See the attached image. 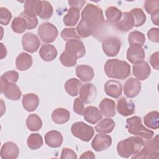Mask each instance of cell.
Returning <instances> with one entry per match:
<instances>
[{
    "instance_id": "cell-19",
    "label": "cell",
    "mask_w": 159,
    "mask_h": 159,
    "mask_svg": "<svg viewBox=\"0 0 159 159\" xmlns=\"http://www.w3.org/2000/svg\"><path fill=\"white\" fill-rule=\"evenodd\" d=\"M122 89V84L118 81L109 80L104 84L106 94L114 98H118L121 95Z\"/></svg>"
},
{
    "instance_id": "cell-9",
    "label": "cell",
    "mask_w": 159,
    "mask_h": 159,
    "mask_svg": "<svg viewBox=\"0 0 159 159\" xmlns=\"http://www.w3.org/2000/svg\"><path fill=\"white\" fill-rule=\"evenodd\" d=\"M1 92L9 99L19 100L22 95L20 88L14 83H9L1 80Z\"/></svg>"
},
{
    "instance_id": "cell-38",
    "label": "cell",
    "mask_w": 159,
    "mask_h": 159,
    "mask_svg": "<svg viewBox=\"0 0 159 159\" xmlns=\"http://www.w3.org/2000/svg\"><path fill=\"white\" fill-rule=\"evenodd\" d=\"M27 143L31 150H37L43 145V139L39 134H31L27 138Z\"/></svg>"
},
{
    "instance_id": "cell-15",
    "label": "cell",
    "mask_w": 159,
    "mask_h": 159,
    "mask_svg": "<svg viewBox=\"0 0 159 159\" xmlns=\"http://www.w3.org/2000/svg\"><path fill=\"white\" fill-rule=\"evenodd\" d=\"M112 143V138L110 135L96 134L91 142L93 148L96 152H101L108 148Z\"/></svg>"
},
{
    "instance_id": "cell-11",
    "label": "cell",
    "mask_w": 159,
    "mask_h": 159,
    "mask_svg": "<svg viewBox=\"0 0 159 159\" xmlns=\"http://www.w3.org/2000/svg\"><path fill=\"white\" fill-rule=\"evenodd\" d=\"M22 45L24 50L29 53H34L39 49L40 42L35 34L27 32L22 36Z\"/></svg>"
},
{
    "instance_id": "cell-4",
    "label": "cell",
    "mask_w": 159,
    "mask_h": 159,
    "mask_svg": "<svg viewBox=\"0 0 159 159\" xmlns=\"http://www.w3.org/2000/svg\"><path fill=\"white\" fill-rule=\"evenodd\" d=\"M126 128L130 134L137 135L146 140L152 139L154 132L145 127L142 124V119L139 116H133L126 120Z\"/></svg>"
},
{
    "instance_id": "cell-40",
    "label": "cell",
    "mask_w": 159,
    "mask_h": 159,
    "mask_svg": "<svg viewBox=\"0 0 159 159\" xmlns=\"http://www.w3.org/2000/svg\"><path fill=\"white\" fill-rule=\"evenodd\" d=\"M40 1L29 0L26 1L24 4V12L37 16V12Z\"/></svg>"
},
{
    "instance_id": "cell-6",
    "label": "cell",
    "mask_w": 159,
    "mask_h": 159,
    "mask_svg": "<svg viewBox=\"0 0 159 159\" xmlns=\"http://www.w3.org/2000/svg\"><path fill=\"white\" fill-rule=\"evenodd\" d=\"M72 134L84 142H89L94 134V129L83 122H75L71 127Z\"/></svg>"
},
{
    "instance_id": "cell-35",
    "label": "cell",
    "mask_w": 159,
    "mask_h": 159,
    "mask_svg": "<svg viewBox=\"0 0 159 159\" xmlns=\"http://www.w3.org/2000/svg\"><path fill=\"white\" fill-rule=\"evenodd\" d=\"M27 128L31 131H37L42 126V121L40 117L35 114H30L26 120Z\"/></svg>"
},
{
    "instance_id": "cell-20",
    "label": "cell",
    "mask_w": 159,
    "mask_h": 159,
    "mask_svg": "<svg viewBox=\"0 0 159 159\" xmlns=\"http://www.w3.org/2000/svg\"><path fill=\"white\" fill-rule=\"evenodd\" d=\"M99 107L101 114L105 117H112L116 114V104L112 99H103L99 103Z\"/></svg>"
},
{
    "instance_id": "cell-34",
    "label": "cell",
    "mask_w": 159,
    "mask_h": 159,
    "mask_svg": "<svg viewBox=\"0 0 159 159\" xmlns=\"http://www.w3.org/2000/svg\"><path fill=\"white\" fill-rule=\"evenodd\" d=\"M105 14L107 21L111 24H116L119 22L122 16V11L114 6H110L107 8Z\"/></svg>"
},
{
    "instance_id": "cell-17",
    "label": "cell",
    "mask_w": 159,
    "mask_h": 159,
    "mask_svg": "<svg viewBox=\"0 0 159 159\" xmlns=\"http://www.w3.org/2000/svg\"><path fill=\"white\" fill-rule=\"evenodd\" d=\"M19 149L13 142L4 143L1 149V157L2 159H15L18 157Z\"/></svg>"
},
{
    "instance_id": "cell-43",
    "label": "cell",
    "mask_w": 159,
    "mask_h": 159,
    "mask_svg": "<svg viewBox=\"0 0 159 159\" xmlns=\"http://www.w3.org/2000/svg\"><path fill=\"white\" fill-rule=\"evenodd\" d=\"M61 36L65 40H70L71 39L80 40V37L78 35L76 29L65 28L61 32Z\"/></svg>"
},
{
    "instance_id": "cell-10",
    "label": "cell",
    "mask_w": 159,
    "mask_h": 159,
    "mask_svg": "<svg viewBox=\"0 0 159 159\" xmlns=\"http://www.w3.org/2000/svg\"><path fill=\"white\" fill-rule=\"evenodd\" d=\"M121 47L120 39L111 37L104 40L102 43L104 53L108 57H114L118 54Z\"/></svg>"
},
{
    "instance_id": "cell-21",
    "label": "cell",
    "mask_w": 159,
    "mask_h": 159,
    "mask_svg": "<svg viewBox=\"0 0 159 159\" xmlns=\"http://www.w3.org/2000/svg\"><path fill=\"white\" fill-rule=\"evenodd\" d=\"M83 115L85 120L91 124H96L102 117L101 111L94 106H88L86 107Z\"/></svg>"
},
{
    "instance_id": "cell-8",
    "label": "cell",
    "mask_w": 159,
    "mask_h": 159,
    "mask_svg": "<svg viewBox=\"0 0 159 159\" xmlns=\"http://www.w3.org/2000/svg\"><path fill=\"white\" fill-rule=\"evenodd\" d=\"M65 52L77 59L83 57L86 53L83 43L78 39H71L67 41L65 44Z\"/></svg>"
},
{
    "instance_id": "cell-18",
    "label": "cell",
    "mask_w": 159,
    "mask_h": 159,
    "mask_svg": "<svg viewBox=\"0 0 159 159\" xmlns=\"http://www.w3.org/2000/svg\"><path fill=\"white\" fill-rule=\"evenodd\" d=\"M117 110L123 116H128L135 112V104L131 100L122 97L117 101Z\"/></svg>"
},
{
    "instance_id": "cell-24",
    "label": "cell",
    "mask_w": 159,
    "mask_h": 159,
    "mask_svg": "<svg viewBox=\"0 0 159 159\" xmlns=\"http://www.w3.org/2000/svg\"><path fill=\"white\" fill-rule=\"evenodd\" d=\"M24 108L29 111H35L39 104V98L38 96L34 93H28L25 94L22 100Z\"/></svg>"
},
{
    "instance_id": "cell-51",
    "label": "cell",
    "mask_w": 159,
    "mask_h": 159,
    "mask_svg": "<svg viewBox=\"0 0 159 159\" xmlns=\"http://www.w3.org/2000/svg\"><path fill=\"white\" fill-rule=\"evenodd\" d=\"M86 3V1H69L68 4L71 7H75L81 9Z\"/></svg>"
},
{
    "instance_id": "cell-7",
    "label": "cell",
    "mask_w": 159,
    "mask_h": 159,
    "mask_svg": "<svg viewBox=\"0 0 159 159\" xmlns=\"http://www.w3.org/2000/svg\"><path fill=\"white\" fill-rule=\"evenodd\" d=\"M37 32L42 41L45 43L53 42L58 34L57 28L50 22H44L40 25Z\"/></svg>"
},
{
    "instance_id": "cell-16",
    "label": "cell",
    "mask_w": 159,
    "mask_h": 159,
    "mask_svg": "<svg viewBox=\"0 0 159 159\" xmlns=\"http://www.w3.org/2000/svg\"><path fill=\"white\" fill-rule=\"evenodd\" d=\"M132 69L133 75L140 80H146L149 76L151 72L148 63L143 60L134 63Z\"/></svg>"
},
{
    "instance_id": "cell-14",
    "label": "cell",
    "mask_w": 159,
    "mask_h": 159,
    "mask_svg": "<svg viewBox=\"0 0 159 159\" xmlns=\"http://www.w3.org/2000/svg\"><path fill=\"white\" fill-rule=\"evenodd\" d=\"M140 89L141 83L137 79L130 78L125 82L124 86V93L127 98H135L139 94Z\"/></svg>"
},
{
    "instance_id": "cell-46",
    "label": "cell",
    "mask_w": 159,
    "mask_h": 159,
    "mask_svg": "<svg viewBox=\"0 0 159 159\" xmlns=\"http://www.w3.org/2000/svg\"><path fill=\"white\" fill-rule=\"evenodd\" d=\"M145 9L148 14H152L155 11L159 10L158 0H147L145 2Z\"/></svg>"
},
{
    "instance_id": "cell-47",
    "label": "cell",
    "mask_w": 159,
    "mask_h": 159,
    "mask_svg": "<svg viewBox=\"0 0 159 159\" xmlns=\"http://www.w3.org/2000/svg\"><path fill=\"white\" fill-rule=\"evenodd\" d=\"M73 111L78 115H83V114L84 111V106L83 102L80 99V98H76L74 101Z\"/></svg>"
},
{
    "instance_id": "cell-12",
    "label": "cell",
    "mask_w": 159,
    "mask_h": 159,
    "mask_svg": "<svg viewBox=\"0 0 159 159\" xmlns=\"http://www.w3.org/2000/svg\"><path fill=\"white\" fill-rule=\"evenodd\" d=\"M79 93L80 99L85 104L93 102L97 95L96 88L92 83H86L82 85Z\"/></svg>"
},
{
    "instance_id": "cell-27",
    "label": "cell",
    "mask_w": 159,
    "mask_h": 159,
    "mask_svg": "<svg viewBox=\"0 0 159 159\" xmlns=\"http://www.w3.org/2000/svg\"><path fill=\"white\" fill-rule=\"evenodd\" d=\"M76 74L81 81L84 82L91 81L94 75L93 68L86 65L77 66L76 68Z\"/></svg>"
},
{
    "instance_id": "cell-29",
    "label": "cell",
    "mask_w": 159,
    "mask_h": 159,
    "mask_svg": "<svg viewBox=\"0 0 159 159\" xmlns=\"http://www.w3.org/2000/svg\"><path fill=\"white\" fill-rule=\"evenodd\" d=\"M80 19V9L71 7L63 17V23L66 26H74Z\"/></svg>"
},
{
    "instance_id": "cell-48",
    "label": "cell",
    "mask_w": 159,
    "mask_h": 159,
    "mask_svg": "<svg viewBox=\"0 0 159 159\" xmlns=\"http://www.w3.org/2000/svg\"><path fill=\"white\" fill-rule=\"evenodd\" d=\"M147 37L148 39L153 42L158 43L159 42V29L153 27L150 29L147 32Z\"/></svg>"
},
{
    "instance_id": "cell-42",
    "label": "cell",
    "mask_w": 159,
    "mask_h": 159,
    "mask_svg": "<svg viewBox=\"0 0 159 159\" xmlns=\"http://www.w3.org/2000/svg\"><path fill=\"white\" fill-rule=\"evenodd\" d=\"M60 60L63 66L67 67L73 66L76 64L77 62L76 58L71 56L65 51L61 54L60 57Z\"/></svg>"
},
{
    "instance_id": "cell-36",
    "label": "cell",
    "mask_w": 159,
    "mask_h": 159,
    "mask_svg": "<svg viewBox=\"0 0 159 159\" xmlns=\"http://www.w3.org/2000/svg\"><path fill=\"white\" fill-rule=\"evenodd\" d=\"M11 28L12 30L17 34H22L27 29V23L26 20L22 16L16 17L12 22Z\"/></svg>"
},
{
    "instance_id": "cell-1",
    "label": "cell",
    "mask_w": 159,
    "mask_h": 159,
    "mask_svg": "<svg viewBox=\"0 0 159 159\" xmlns=\"http://www.w3.org/2000/svg\"><path fill=\"white\" fill-rule=\"evenodd\" d=\"M81 20L96 32L104 23L102 10L96 5L88 4L81 12Z\"/></svg>"
},
{
    "instance_id": "cell-5",
    "label": "cell",
    "mask_w": 159,
    "mask_h": 159,
    "mask_svg": "<svg viewBox=\"0 0 159 159\" xmlns=\"http://www.w3.org/2000/svg\"><path fill=\"white\" fill-rule=\"evenodd\" d=\"M132 158H159L158 135H156L153 139H150L145 141L142 148Z\"/></svg>"
},
{
    "instance_id": "cell-54",
    "label": "cell",
    "mask_w": 159,
    "mask_h": 159,
    "mask_svg": "<svg viewBox=\"0 0 159 159\" xmlns=\"http://www.w3.org/2000/svg\"><path fill=\"white\" fill-rule=\"evenodd\" d=\"M1 58L2 59L4 58L6 55H7V50L6 48L4 46L2 43H1Z\"/></svg>"
},
{
    "instance_id": "cell-41",
    "label": "cell",
    "mask_w": 159,
    "mask_h": 159,
    "mask_svg": "<svg viewBox=\"0 0 159 159\" xmlns=\"http://www.w3.org/2000/svg\"><path fill=\"white\" fill-rule=\"evenodd\" d=\"M19 16L23 17L26 20L27 23V29L31 30L37 27L38 24V19L35 15L29 14L24 11L21 12Z\"/></svg>"
},
{
    "instance_id": "cell-26",
    "label": "cell",
    "mask_w": 159,
    "mask_h": 159,
    "mask_svg": "<svg viewBox=\"0 0 159 159\" xmlns=\"http://www.w3.org/2000/svg\"><path fill=\"white\" fill-rule=\"evenodd\" d=\"M39 55L43 60L51 61L57 57V50L52 45L43 44L40 48Z\"/></svg>"
},
{
    "instance_id": "cell-32",
    "label": "cell",
    "mask_w": 159,
    "mask_h": 159,
    "mask_svg": "<svg viewBox=\"0 0 159 159\" xmlns=\"http://www.w3.org/2000/svg\"><path fill=\"white\" fill-rule=\"evenodd\" d=\"M82 83L76 78H70L65 84V89L66 93L71 96H76L78 94Z\"/></svg>"
},
{
    "instance_id": "cell-13",
    "label": "cell",
    "mask_w": 159,
    "mask_h": 159,
    "mask_svg": "<svg viewBox=\"0 0 159 159\" xmlns=\"http://www.w3.org/2000/svg\"><path fill=\"white\" fill-rule=\"evenodd\" d=\"M145 51L140 45L132 43L130 45L127 52V58L131 63H135L145 59Z\"/></svg>"
},
{
    "instance_id": "cell-49",
    "label": "cell",
    "mask_w": 159,
    "mask_h": 159,
    "mask_svg": "<svg viewBox=\"0 0 159 159\" xmlns=\"http://www.w3.org/2000/svg\"><path fill=\"white\" fill-rule=\"evenodd\" d=\"M60 158L61 159L68 158V159H76L77 156L76 153L69 148H63L61 151V155Z\"/></svg>"
},
{
    "instance_id": "cell-31",
    "label": "cell",
    "mask_w": 159,
    "mask_h": 159,
    "mask_svg": "<svg viewBox=\"0 0 159 159\" xmlns=\"http://www.w3.org/2000/svg\"><path fill=\"white\" fill-rule=\"evenodd\" d=\"M53 14V7L47 1H40L37 15L43 19H50Z\"/></svg>"
},
{
    "instance_id": "cell-53",
    "label": "cell",
    "mask_w": 159,
    "mask_h": 159,
    "mask_svg": "<svg viewBox=\"0 0 159 159\" xmlns=\"http://www.w3.org/2000/svg\"><path fill=\"white\" fill-rule=\"evenodd\" d=\"M80 158H91L94 159L95 158V155L91 151H87L84 153H83L81 156Z\"/></svg>"
},
{
    "instance_id": "cell-3",
    "label": "cell",
    "mask_w": 159,
    "mask_h": 159,
    "mask_svg": "<svg viewBox=\"0 0 159 159\" xmlns=\"http://www.w3.org/2000/svg\"><path fill=\"white\" fill-rule=\"evenodd\" d=\"M144 143L145 141L139 137H130L118 143L117 151L120 157L129 158L137 154L142 148Z\"/></svg>"
},
{
    "instance_id": "cell-33",
    "label": "cell",
    "mask_w": 159,
    "mask_h": 159,
    "mask_svg": "<svg viewBox=\"0 0 159 159\" xmlns=\"http://www.w3.org/2000/svg\"><path fill=\"white\" fill-rule=\"evenodd\" d=\"M144 124L152 129H158L159 127V113L157 111H151L143 117Z\"/></svg>"
},
{
    "instance_id": "cell-30",
    "label": "cell",
    "mask_w": 159,
    "mask_h": 159,
    "mask_svg": "<svg viewBox=\"0 0 159 159\" xmlns=\"http://www.w3.org/2000/svg\"><path fill=\"white\" fill-rule=\"evenodd\" d=\"M115 127L114 121L110 118L101 120L96 125L95 129L99 134H109L112 131Z\"/></svg>"
},
{
    "instance_id": "cell-25",
    "label": "cell",
    "mask_w": 159,
    "mask_h": 159,
    "mask_svg": "<svg viewBox=\"0 0 159 159\" xmlns=\"http://www.w3.org/2000/svg\"><path fill=\"white\" fill-rule=\"evenodd\" d=\"M33 63L32 56L29 54L22 52L16 58V66L20 71H25L30 68Z\"/></svg>"
},
{
    "instance_id": "cell-39",
    "label": "cell",
    "mask_w": 159,
    "mask_h": 159,
    "mask_svg": "<svg viewBox=\"0 0 159 159\" xmlns=\"http://www.w3.org/2000/svg\"><path fill=\"white\" fill-rule=\"evenodd\" d=\"M128 40L130 45L132 43H138L143 46L145 42V37L143 33L135 30L131 32L128 36Z\"/></svg>"
},
{
    "instance_id": "cell-37",
    "label": "cell",
    "mask_w": 159,
    "mask_h": 159,
    "mask_svg": "<svg viewBox=\"0 0 159 159\" xmlns=\"http://www.w3.org/2000/svg\"><path fill=\"white\" fill-rule=\"evenodd\" d=\"M129 12L132 16L134 22V27H140L145 22L146 16L142 9L134 8L132 9Z\"/></svg>"
},
{
    "instance_id": "cell-45",
    "label": "cell",
    "mask_w": 159,
    "mask_h": 159,
    "mask_svg": "<svg viewBox=\"0 0 159 159\" xmlns=\"http://www.w3.org/2000/svg\"><path fill=\"white\" fill-rule=\"evenodd\" d=\"M19 79V74L16 71H8L5 72L1 76V80L9 83H16Z\"/></svg>"
},
{
    "instance_id": "cell-28",
    "label": "cell",
    "mask_w": 159,
    "mask_h": 159,
    "mask_svg": "<svg viewBox=\"0 0 159 159\" xmlns=\"http://www.w3.org/2000/svg\"><path fill=\"white\" fill-rule=\"evenodd\" d=\"M70 117V112L62 107L57 108L55 109L52 114V120L58 124H62L68 121Z\"/></svg>"
},
{
    "instance_id": "cell-23",
    "label": "cell",
    "mask_w": 159,
    "mask_h": 159,
    "mask_svg": "<svg viewBox=\"0 0 159 159\" xmlns=\"http://www.w3.org/2000/svg\"><path fill=\"white\" fill-rule=\"evenodd\" d=\"M134 25V22L132 16L129 12H124L120 20L115 24L116 29L121 32H127L132 29Z\"/></svg>"
},
{
    "instance_id": "cell-44",
    "label": "cell",
    "mask_w": 159,
    "mask_h": 159,
    "mask_svg": "<svg viewBox=\"0 0 159 159\" xmlns=\"http://www.w3.org/2000/svg\"><path fill=\"white\" fill-rule=\"evenodd\" d=\"M12 18L11 12L6 7L0 8V23L2 25H7Z\"/></svg>"
},
{
    "instance_id": "cell-22",
    "label": "cell",
    "mask_w": 159,
    "mask_h": 159,
    "mask_svg": "<svg viewBox=\"0 0 159 159\" xmlns=\"http://www.w3.org/2000/svg\"><path fill=\"white\" fill-rule=\"evenodd\" d=\"M46 144L52 148H57L61 146L63 142L61 134L57 130H50L45 135Z\"/></svg>"
},
{
    "instance_id": "cell-52",
    "label": "cell",
    "mask_w": 159,
    "mask_h": 159,
    "mask_svg": "<svg viewBox=\"0 0 159 159\" xmlns=\"http://www.w3.org/2000/svg\"><path fill=\"white\" fill-rule=\"evenodd\" d=\"M151 19L152 22L156 25H158V20H159V10H157L151 14Z\"/></svg>"
},
{
    "instance_id": "cell-2",
    "label": "cell",
    "mask_w": 159,
    "mask_h": 159,
    "mask_svg": "<svg viewBox=\"0 0 159 159\" xmlns=\"http://www.w3.org/2000/svg\"><path fill=\"white\" fill-rule=\"evenodd\" d=\"M106 75L111 78L123 80L130 74V66L125 61L119 59L108 60L104 66Z\"/></svg>"
},
{
    "instance_id": "cell-50",
    "label": "cell",
    "mask_w": 159,
    "mask_h": 159,
    "mask_svg": "<svg viewBox=\"0 0 159 159\" xmlns=\"http://www.w3.org/2000/svg\"><path fill=\"white\" fill-rule=\"evenodd\" d=\"M158 52L153 53L150 58V63L152 66L155 70H158L159 69V61H158Z\"/></svg>"
}]
</instances>
